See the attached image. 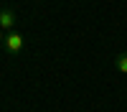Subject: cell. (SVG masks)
<instances>
[{"label": "cell", "mask_w": 127, "mask_h": 112, "mask_svg": "<svg viewBox=\"0 0 127 112\" xmlns=\"http://www.w3.org/2000/svg\"><path fill=\"white\" fill-rule=\"evenodd\" d=\"M3 46H5V51L8 54H20V51H23V36L20 33H15V31H10V33L5 36V41H3Z\"/></svg>", "instance_id": "cell-1"}, {"label": "cell", "mask_w": 127, "mask_h": 112, "mask_svg": "<svg viewBox=\"0 0 127 112\" xmlns=\"http://www.w3.org/2000/svg\"><path fill=\"white\" fill-rule=\"evenodd\" d=\"M15 26V13H13V10H10V8H0V28H13Z\"/></svg>", "instance_id": "cell-2"}, {"label": "cell", "mask_w": 127, "mask_h": 112, "mask_svg": "<svg viewBox=\"0 0 127 112\" xmlns=\"http://www.w3.org/2000/svg\"><path fill=\"white\" fill-rule=\"evenodd\" d=\"M114 69H117V71H122V74H127V51L117 54V59H114Z\"/></svg>", "instance_id": "cell-3"}, {"label": "cell", "mask_w": 127, "mask_h": 112, "mask_svg": "<svg viewBox=\"0 0 127 112\" xmlns=\"http://www.w3.org/2000/svg\"><path fill=\"white\" fill-rule=\"evenodd\" d=\"M3 41H5V36H3V28H0V43H3Z\"/></svg>", "instance_id": "cell-4"}]
</instances>
